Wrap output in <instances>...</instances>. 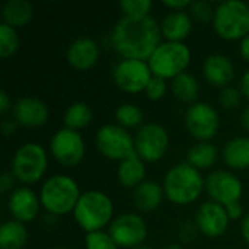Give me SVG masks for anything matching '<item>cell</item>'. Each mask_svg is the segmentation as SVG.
Listing matches in <instances>:
<instances>
[{
  "label": "cell",
  "instance_id": "obj_1",
  "mask_svg": "<svg viewBox=\"0 0 249 249\" xmlns=\"http://www.w3.org/2000/svg\"><path fill=\"white\" fill-rule=\"evenodd\" d=\"M160 23L152 16H123L111 32L114 50L123 58L147 61L162 42Z\"/></svg>",
  "mask_w": 249,
  "mask_h": 249
},
{
  "label": "cell",
  "instance_id": "obj_2",
  "mask_svg": "<svg viewBox=\"0 0 249 249\" xmlns=\"http://www.w3.org/2000/svg\"><path fill=\"white\" fill-rule=\"evenodd\" d=\"M165 198L177 206L196 203L206 191V178L187 162H181L168 169L162 182Z\"/></svg>",
  "mask_w": 249,
  "mask_h": 249
},
{
  "label": "cell",
  "instance_id": "obj_3",
  "mask_svg": "<svg viewBox=\"0 0 249 249\" xmlns=\"http://www.w3.org/2000/svg\"><path fill=\"white\" fill-rule=\"evenodd\" d=\"M38 196L47 214L61 217L70 213L73 214L82 191L70 175L54 174L42 182Z\"/></svg>",
  "mask_w": 249,
  "mask_h": 249
},
{
  "label": "cell",
  "instance_id": "obj_4",
  "mask_svg": "<svg viewBox=\"0 0 249 249\" xmlns=\"http://www.w3.org/2000/svg\"><path fill=\"white\" fill-rule=\"evenodd\" d=\"M74 222L86 233L105 231L114 220V203L111 197L98 190L82 193L74 212Z\"/></svg>",
  "mask_w": 249,
  "mask_h": 249
},
{
  "label": "cell",
  "instance_id": "obj_5",
  "mask_svg": "<svg viewBox=\"0 0 249 249\" xmlns=\"http://www.w3.org/2000/svg\"><path fill=\"white\" fill-rule=\"evenodd\" d=\"M193 60L190 47L185 42L162 41L147 60L153 76L172 80L187 71Z\"/></svg>",
  "mask_w": 249,
  "mask_h": 249
},
{
  "label": "cell",
  "instance_id": "obj_6",
  "mask_svg": "<svg viewBox=\"0 0 249 249\" xmlns=\"http://www.w3.org/2000/svg\"><path fill=\"white\" fill-rule=\"evenodd\" d=\"M48 169V155L44 146L28 142L20 144L10 162V172L15 179L25 187L36 184Z\"/></svg>",
  "mask_w": 249,
  "mask_h": 249
},
{
  "label": "cell",
  "instance_id": "obj_7",
  "mask_svg": "<svg viewBox=\"0 0 249 249\" xmlns=\"http://www.w3.org/2000/svg\"><path fill=\"white\" fill-rule=\"evenodd\" d=\"M214 32L225 41H241L249 35V4L229 0L216 4L213 18Z\"/></svg>",
  "mask_w": 249,
  "mask_h": 249
},
{
  "label": "cell",
  "instance_id": "obj_8",
  "mask_svg": "<svg viewBox=\"0 0 249 249\" xmlns=\"http://www.w3.org/2000/svg\"><path fill=\"white\" fill-rule=\"evenodd\" d=\"M95 144L98 152L115 162H121L128 156L134 155V136L128 130L115 124H104L96 131Z\"/></svg>",
  "mask_w": 249,
  "mask_h": 249
},
{
  "label": "cell",
  "instance_id": "obj_9",
  "mask_svg": "<svg viewBox=\"0 0 249 249\" xmlns=\"http://www.w3.org/2000/svg\"><path fill=\"white\" fill-rule=\"evenodd\" d=\"M169 149V133L159 123H146L134 134V152L146 163H156Z\"/></svg>",
  "mask_w": 249,
  "mask_h": 249
},
{
  "label": "cell",
  "instance_id": "obj_10",
  "mask_svg": "<svg viewBox=\"0 0 249 249\" xmlns=\"http://www.w3.org/2000/svg\"><path fill=\"white\" fill-rule=\"evenodd\" d=\"M50 152L61 166L74 168L85 159L86 143L80 131L63 127L51 136Z\"/></svg>",
  "mask_w": 249,
  "mask_h": 249
},
{
  "label": "cell",
  "instance_id": "obj_11",
  "mask_svg": "<svg viewBox=\"0 0 249 249\" xmlns=\"http://www.w3.org/2000/svg\"><path fill=\"white\" fill-rule=\"evenodd\" d=\"M185 128L197 142H210L220 128V115L217 109L207 102H196L185 112Z\"/></svg>",
  "mask_w": 249,
  "mask_h": 249
},
{
  "label": "cell",
  "instance_id": "obj_12",
  "mask_svg": "<svg viewBox=\"0 0 249 249\" xmlns=\"http://www.w3.org/2000/svg\"><path fill=\"white\" fill-rule=\"evenodd\" d=\"M108 232L118 248L136 249L144 245L149 229L140 213H123L114 217Z\"/></svg>",
  "mask_w": 249,
  "mask_h": 249
},
{
  "label": "cell",
  "instance_id": "obj_13",
  "mask_svg": "<svg viewBox=\"0 0 249 249\" xmlns=\"http://www.w3.org/2000/svg\"><path fill=\"white\" fill-rule=\"evenodd\" d=\"M152 77L153 73L149 63L143 60L123 58L112 70V80L117 88L131 95L144 92Z\"/></svg>",
  "mask_w": 249,
  "mask_h": 249
},
{
  "label": "cell",
  "instance_id": "obj_14",
  "mask_svg": "<svg viewBox=\"0 0 249 249\" xmlns=\"http://www.w3.org/2000/svg\"><path fill=\"white\" fill-rule=\"evenodd\" d=\"M206 193L212 201L226 207L232 203L241 201L244 194V184L233 172L217 169L207 175Z\"/></svg>",
  "mask_w": 249,
  "mask_h": 249
},
{
  "label": "cell",
  "instance_id": "obj_15",
  "mask_svg": "<svg viewBox=\"0 0 249 249\" xmlns=\"http://www.w3.org/2000/svg\"><path fill=\"white\" fill-rule=\"evenodd\" d=\"M194 222L201 235L214 239L228 232L231 219L225 206L209 200L200 204L198 210L196 212Z\"/></svg>",
  "mask_w": 249,
  "mask_h": 249
},
{
  "label": "cell",
  "instance_id": "obj_16",
  "mask_svg": "<svg viewBox=\"0 0 249 249\" xmlns=\"http://www.w3.org/2000/svg\"><path fill=\"white\" fill-rule=\"evenodd\" d=\"M12 117L16 120L19 127L28 130H38L48 123L50 108L39 98L23 96L15 102Z\"/></svg>",
  "mask_w": 249,
  "mask_h": 249
},
{
  "label": "cell",
  "instance_id": "obj_17",
  "mask_svg": "<svg viewBox=\"0 0 249 249\" xmlns=\"http://www.w3.org/2000/svg\"><path fill=\"white\" fill-rule=\"evenodd\" d=\"M39 196L29 187L15 188L7 198V210L13 220L23 225L34 222L41 210Z\"/></svg>",
  "mask_w": 249,
  "mask_h": 249
},
{
  "label": "cell",
  "instance_id": "obj_18",
  "mask_svg": "<svg viewBox=\"0 0 249 249\" xmlns=\"http://www.w3.org/2000/svg\"><path fill=\"white\" fill-rule=\"evenodd\" d=\"M101 57V50L98 42L89 36H80L74 39L66 53L67 63L77 71H88L93 69Z\"/></svg>",
  "mask_w": 249,
  "mask_h": 249
},
{
  "label": "cell",
  "instance_id": "obj_19",
  "mask_svg": "<svg viewBox=\"0 0 249 249\" xmlns=\"http://www.w3.org/2000/svg\"><path fill=\"white\" fill-rule=\"evenodd\" d=\"M203 76L212 86L220 89L228 88L235 79V64L222 53L210 54L203 63Z\"/></svg>",
  "mask_w": 249,
  "mask_h": 249
},
{
  "label": "cell",
  "instance_id": "obj_20",
  "mask_svg": "<svg viewBox=\"0 0 249 249\" xmlns=\"http://www.w3.org/2000/svg\"><path fill=\"white\" fill-rule=\"evenodd\" d=\"M193 19L187 10L169 12L160 22V31L165 41L184 42L193 31Z\"/></svg>",
  "mask_w": 249,
  "mask_h": 249
},
{
  "label": "cell",
  "instance_id": "obj_21",
  "mask_svg": "<svg viewBox=\"0 0 249 249\" xmlns=\"http://www.w3.org/2000/svg\"><path fill=\"white\" fill-rule=\"evenodd\" d=\"M165 191L162 184L156 181H144L133 190V204L139 213H152L163 201Z\"/></svg>",
  "mask_w": 249,
  "mask_h": 249
},
{
  "label": "cell",
  "instance_id": "obj_22",
  "mask_svg": "<svg viewBox=\"0 0 249 249\" xmlns=\"http://www.w3.org/2000/svg\"><path fill=\"white\" fill-rule=\"evenodd\" d=\"M117 179L121 187L127 190H136L146 181V162H143L136 153L128 156L118 163Z\"/></svg>",
  "mask_w": 249,
  "mask_h": 249
},
{
  "label": "cell",
  "instance_id": "obj_23",
  "mask_svg": "<svg viewBox=\"0 0 249 249\" xmlns=\"http://www.w3.org/2000/svg\"><path fill=\"white\" fill-rule=\"evenodd\" d=\"M223 162L229 169L245 171L249 169V137L238 136L231 139L222 152Z\"/></svg>",
  "mask_w": 249,
  "mask_h": 249
},
{
  "label": "cell",
  "instance_id": "obj_24",
  "mask_svg": "<svg viewBox=\"0 0 249 249\" xmlns=\"http://www.w3.org/2000/svg\"><path fill=\"white\" fill-rule=\"evenodd\" d=\"M169 90L177 101L187 104V105H193V104L198 102L200 82L194 74L185 71L171 80Z\"/></svg>",
  "mask_w": 249,
  "mask_h": 249
},
{
  "label": "cell",
  "instance_id": "obj_25",
  "mask_svg": "<svg viewBox=\"0 0 249 249\" xmlns=\"http://www.w3.org/2000/svg\"><path fill=\"white\" fill-rule=\"evenodd\" d=\"M3 23L18 29L26 26L34 18V6L28 0H9L1 7Z\"/></svg>",
  "mask_w": 249,
  "mask_h": 249
},
{
  "label": "cell",
  "instance_id": "obj_26",
  "mask_svg": "<svg viewBox=\"0 0 249 249\" xmlns=\"http://www.w3.org/2000/svg\"><path fill=\"white\" fill-rule=\"evenodd\" d=\"M217 160L219 150L212 142H197L187 152V163H190L200 172L213 168Z\"/></svg>",
  "mask_w": 249,
  "mask_h": 249
},
{
  "label": "cell",
  "instance_id": "obj_27",
  "mask_svg": "<svg viewBox=\"0 0 249 249\" xmlns=\"http://www.w3.org/2000/svg\"><path fill=\"white\" fill-rule=\"evenodd\" d=\"M28 238V228L20 222L10 219L0 226V249H23Z\"/></svg>",
  "mask_w": 249,
  "mask_h": 249
},
{
  "label": "cell",
  "instance_id": "obj_28",
  "mask_svg": "<svg viewBox=\"0 0 249 249\" xmlns=\"http://www.w3.org/2000/svg\"><path fill=\"white\" fill-rule=\"evenodd\" d=\"M93 120V111L92 108L82 101H76L70 104L63 115V123L66 128L74 130V131H82L86 128Z\"/></svg>",
  "mask_w": 249,
  "mask_h": 249
},
{
  "label": "cell",
  "instance_id": "obj_29",
  "mask_svg": "<svg viewBox=\"0 0 249 249\" xmlns=\"http://www.w3.org/2000/svg\"><path fill=\"white\" fill-rule=\"evenodd\" d=\"M114 117H115V121L118 125H121L123 128L125 130H131V128H140L144 123V114H143V109L134 104H130V102H125V104H121L115 112H114Z\"/></svg>",
  "mask_w": 249,
  "mask_h": 249
},
{
  "label": "cell",
  "instance_id": "obj_30",
  "mask_svg": "<svg viewBox=\"0 0 249 249\" xmlns=\"http://www.w3.org/2000/svg\"><path fill=\"white\" fill-rule=\"evenodd\" d=\"M19 48V35L18 31L6 23L0 25V57L7 60L16 54Z\"/></svg>",
  "mask_w": 249,
  "mask_h": 249
},
{
  "label": "cell",
  "instance_id": "obj_31",
  "mask_svg": "<svg viewBox=\"0 0 249 249\" xmlns=\"http://www.w3.org/2000/svg\"><path fill=\"white\" fill-rule=\"evenodd\" d=\"M216 6H213L209 1H191V6L188 9V13L194 22H198L201 25L213 23Z\"/></svg>",
  "mask_w": 249,
  "mask_h": 249
},
{
  "label": "cell",
  "instance_id": "obj_32",
  "mask_svg": "<svg viewBox=\"0 0 249 249\" xmlns=\"http://www.w3.org/2000/svg\"><path fill=\"white\" fill-rule=\"evenodd\" d=\"M85 249H120L108 231L86 233Z\"/></svg>",
  "mask_w": 249,
  "mask_h": 249
},
{
  "label": "cell",
  "instance_id": "obj_33",
  "mask_svg": "<svg viewBox=\"0 0 249 249\" xmlns=\"http://www.w3.org/2000/svg\"><path fill=\"white\" fill-rule=\"evenodd\" d=\"M152 7H153V3L150 0H123V1H120V9L124 13V16H131V18L149 16Z\"/></svg>",
  "mask_w": 249,
  "mask_h": 249
},
{
  "label": "cell",
  "instance_id": "obj_34",
  "mask_svg": "<svg viewBox=\"0 0 249 249\" xmlns=\"http://www.w3.org/2000/svg\"><path fill=\"white\" fill-rule=\"evenodd\" d=\"M242 99H244V95H242L241 89L235 88V86H228V88L220 89L219 96H217L219 104L225 109H236V108H239L241 104H242Z\"/></svg>",
  "mask_w": 249,
  "mask_h": 249
},
{
  "label": "cell",
  "instance_id": "obj_35",
  "mask_svg": "<svg viewBox=\"0 0 249 249\" xmlns=\"http://www.w3.org/2000/svg\"><path fill=\"white\" fill-rule=\"evenodd\" d=\"M168 89H169V86H168V83H166L165 79H160V77L153 76L152 80L149 82V85L144 89V95H146V98L149 101L158 102V101H160V99L165 98Z\"/></svg>",
  "mask_w": 249,
  "mask_h": 249
},
{
  "label": "cell",
  "instance_id": "obj_36",
  "mask_svg": "<svg viewBox=\"0 0 249 249\" xmlns=\"http://www.w3.org/2000/svg\"><path fill=\"white\" fill-rule=\"evenodd\" d=\"M198 228L196 225V222H184L181 226H179V231H178V236H179V241L181 244H190L191 241L196 239L197 233H198Z\"/></svg>",
  "mask_w": 249,
  "mask_h": 249
},
{
  "label": "cell",
  "instance_id": "obj_37",
  "mask_svg": "<svg viewBox=\"0 0 249 249\" xmlns=\"http://www.w3.org/2000/svg\"><path fill=\"white\" fill-rule=\"evenodd\" d=\"M15 177L10 171H6L1 174L0 177V193L1 194H7V193H12L15 188Z\"/></svg>",
  "mask_w": 249,
  "mask_h": 249
},
{
  "label": "cell",
  "instance_id": "obj_38",
  "mask_svg": "<svg viewBox=\"0 0 249 249\" xmlns=\"http://www.w3.org/2000/svg\"><path fill=\"white\" fill-rule=\"evenodd\" d=\"M226 212H228V216L232 220H241L245 217V212H244V206L241 201H236V203H232L229 206H226Z\"/></svg>",
  "mask_w": 249,
  "mask_h": 249
},
{
  "label": "cell",
  "instance_id": "obj_39",
  "mask_svg": "<svg viewBox=\"0 0 249 249\" xmlns=\"http://www.w3.org/2000/svg\"><path fill=\"white\" fill-rule=\"evenodd\" d=\"M15 102L12 101V98L9 96V93L6 90H0V114L3 118L7 117V114L10 111H13Z\"/></svg>",
  "mask_w": 249,
  "mask_h": 249
},
{
  "label": "cell",
  "instance_id": "obj_40",
  "mask_svg": "<svg viewBox=\"0 0 249 249\" xmlns=\"http://www.w3.org/2000/svg\"><path fill=\"white\" fill-rule=\"evenodd\" d=\"M19 128V124L16 123V120L13 117H6L1 120V124H0V130L4 136H13Z\"/></svg>",
  "mask_w": 249,
  "mask_h": 249
},
{
  "label": "cell",
  "instance_id": "obj_41",
  "mask_svg": "<svg viewBox=\"0 0 249 249\" xmlns=\"http://www.w3.org/2000/svg\"><path fill=\"white\" fill-rule=\"evenodd\" d=\"M163 6L171 9V12H181V10H188L191 6L190 0H166L163 1Z\"/></svg>",
  "mask_w": 249,
  "mask_h": 249
},
{
  "label": "cell",
  "instance_id": "obj_42",
  "mask_svg": "<svg viewBox=\"0 0 249 249\" xmlns=\"http://www.w3.org/2000/svg\"><path fill=\"white\" fill-rule=\"evenodd\" d=\"M239 89L244 95L245 99L249 101V69L244 71V74L241 76V80H239Z\"/></svg>",
  "mask_w": 249,
  "mask_h": 249
},
{
  "label": "cell",
  "instance_id": "obj_43",
  "mask_svg": "<svg viewBox=\"0 0 249 249\" xmlns=\"http://www.w3.org/2000/svg\"><path fill=\"white\" fill-rule=\"evenodd\" d=\"M239 55L245 63L249 64V35L239 41Z\"/></svg>",
  "mask_w": 249,
  "mask_h": 249
},
{
  "label": "cell",
  "instance_id": "obj_44",
  "mask_svg": "<svg viewBox=\"0 0 249 249\" xmlns=\"http://www.w3.org/2000/svg\"><path fill=\"white\" fill-rule=\"evenodd\" d=\"M241 233H242L244 241L249 245V212L245 214V217L241 222Z\"/></svg>",
  "mask_w": 249,
  "mask_h": 249
},
{
  "label": "cell",
  "instance_id": "obj_45",
  "mask_svg": "<svg viewBox=\"0 0 249 249\" xmlns=\"http://www.w3.org/2000/svg\"><path fill=\"white\" fill-rule=\"evenodd\" d=\"M239 124H241V127H242L244 131L249 133V107H247V108L242 111V114H241V117H239Z\"/></svg>",
  "mask_w": 249,
  "mask_h": 249
},
{
  "label": "cell",
  "instance_id": "obj_46",
  "mask_svg": "<svg viewBox=\"0 0 249 249\" xmlns=\"http://www.w3.org/2000/svg\"><path fill=\"white\" fill-rule=\"evenodd\" d=\"M162 249H185L182 244H178V242H171V244H166Z\"/></svg>",
  "mask_w": 249,
  "mask_h": 249
},
{
  "label": "cell",
  "instance_id": "obj_47",
  "mask_svg": "<svg viewBox=\"0 0 249 249\" xmlns=\"http://www.w3.org/2000/svg\"><path fill=\"white\" fill-rule=\"evenodd\" d=\"M136 249H152L149 245H140V247H137Z\"/></svg>",
  "mask_w": 249,
  "mask_h": 249
},
{
  "label": "cell",
  "instance_id": "obj_48",
  "mask_svg": "<svg viewBox=\"0 0 249 249\" xmlns=\"http://www.w3.org/2000/svg\"><path fill=\"white\" fill-rule=\"evenodd\" d=\"M48 249H71V248H67V247H53V248H48Z\"/></svg>",
  "mask_w": 249,
  "mask_h": 249
},
{
  "label": "cell",
  "instance_id": "obj_49",
  "mask_svg": "<svg viewBox=\"0 0 249 249\" xmlns=\"http://www.w3.org/2000/svg\"><path fill=\"white\" fill-rule=\"evenodd\" d=\"M248 4H249V1H248Z\"/></svg>",
  "mask_w": 249,
  "mask_h": 249
},
{
  "label": "cell",
  "instance_id": "obj_50",
  "mask_svg": "<svg viewBox=\"0 0 249 249\" xmlns=\"http://www.w3.org/2000/svg\"><path fill=\"white\" fill-rule=\"evenodd\" d=\"M248 249H249V248H248Z\"/></svg>",
  "mask_w": 249,
  "mask_h": 249
}]
</instances>
